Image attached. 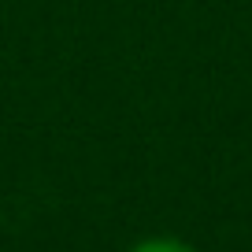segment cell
I'll return each mask as SVG.
<instances>
[{"instance_id": "obj_1", "label": "cell", "mask_w": 252, "mask_h": 252, "mask_svg": "<svg viewBox=\"0 0 252 252\" xmlns=\"http://www.w3.org/2000/svg\"><path fill=\"white\" fill-rule=\"evenodd\" d=\"M130 252H197V249H189L178 237H149V241H137Z\"/></svg>"}]
</instances>
